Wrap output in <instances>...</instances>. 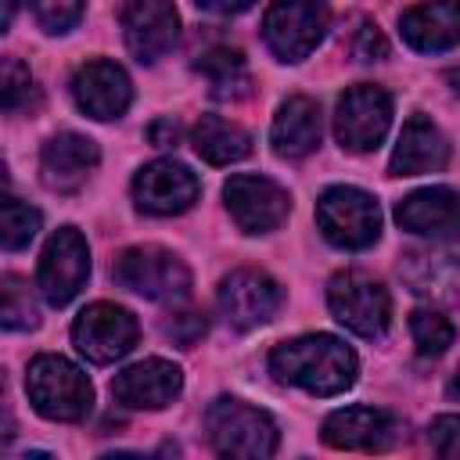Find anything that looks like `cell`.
<instances>
[{
	"label": "cell",
	"instance_id": "1",
	"mask_svg": "<svg viewBox=\"0 0 460 460\" xmlns=\"http://www.w3.org/2000/svg\"><path fill=\"white\" fill-rule=\"evenodd\" d=\"M270 370L309 395H338L356 381V352L334 334H302L270 352Z\"/></svg>",
	"mask_w": 460,
	"mask_h": 460
},
{
	"label": "cell",
	"instance_id": "2",
	"mask_svg": "<svg viewBox=\"0 0 460 460\" xmlns=\"http://www.w3.org/2000/svg\"><path fill=\"white\" fill-rule=\"evenodd\" d=\"M25 392L47 420H83L93 406L90 377L65 356H36L25 374Z\"/></svg>",
	"mask_w": 460,
	"mask_h": 460
},
{
	"label": "cell",
	"instance_id": "3",
	"mask_svg": "<svg viewBox=\"0 0 460 460\" xmlns=\"http://www.w3.org/2000/svg\"><path fill=\"white\" fill-rule=\"evenodd\" d=\"M205 428L208 442L223 456H244V460H262L277 453V424L270 413L259 406H248L244 399L219 395L205 410Z\"/></svg>",
	"mask_w": 460,
	"mask_h": 460
},
{
	"label": "cell",
	"instance_id": "4",
	"mask_svg": "<svg viewBox=\"0 0 460 460\" xmlns=\"http://www.w3.org/2000/svg\"><path fill=\"white\" fill-rule=\"evenodd\" d=\"M111 277L155 302H183L190 295V270L183 266V259H176L172 252L158 248V244H137L126 248L115 266Z\"/></svg>",
	"mask_w": 460,
	"mask_h": 460
},
{
	"label": "cell",
	"instance_id": "5",
	"mask_svg": "<svg viewBox=\"0 0 460 460\" xmlns=\"http://www.w3.org/2000/svg\"><path fill=\"white\" fill-rule=\"evenodd\" d=\"M316 223L323 237L338 248L359 252L370 248L381 234V208L359 187H331L316 201Z\"/></svg>",
	"mask_w": 460,
	"mask_h": 460
},
{
	"label": "cell",
	"instance_id": "6",
	"mask_svg": "<svg viewBox=\"0 0 460 460\" xmlns=\"http://www.w3.org/2000/svg\"><path fill=\"white\" fill-rule=\"evenodd\" d=\"M327 305L338 323H345L352 334H363V338H381L392 316V298L385 284L363 270L334 273L327 284Z\"/></svg>",
	"mask_w": 460,
	"mask_h": 460
},
{
	"label": "cell",
	"instance_id": "7",
	"mask_svg": "<svg viewBox=\"0 0 460 460\" xmlns=\"http://www.w3.org/2000/svg\"><path fill=\"white\" fill-rule=\"evenodd\" d=\"M327 32V7L320 0H273L262 18L266 47L280 61H302Z\"/></svg>",
	"mask_w": 460,
	"mask_h": 460
},
{
	"label": "cell",
	"instance_id": "8",
	"mask_svg": "<svg viewBox=\"0 0 460 460\" xmlns=\"http://www.w3.org/2000/svg\"><path fill=\"white\" fill-rule=\"evenodd\" d=\"M392 126V97L385 86L359 83L341 93L334 115V137L345 151H370L385 140Z\"/></svg>",
	"mask_w": 460,
	"mask_h": 460
},
{
	"label": "cell",
	"instance_id": "9",
	"mask_svg": "<svg viewBox=\"0 0 460 460\" xmlns=\"http://www.w3.org/2000/svg\"><path fill=\"white\" fill-rule=\"evenodd\" d=\"M86 277H90V248H86V241L75 226H61L47 241V248L40 255V266H36L40 295L50 305H68L83 291Z\"/></svg>",
	"mask_w": 460,
	"mask_h": 460
},
{
	"label": "cell",
	"instance_id": "10",
	"mask_svg": "<svg viewBox=\"0 0 460 460\" xmlns=\"http://www.w3.org/2000/svg\"><path fill=\"white\" fill-rule=\"evenodd\" d=\"M137 320L129 309L115 302H93L86 305L72 323V341L90 363H115L137 345Z\"/></svg>",
	"mask_w": 460,
	"mask_h": 460
},
{
	"label": "cell",
	"instance_id": "11",
	"mask_svg": "<svg viewBox=\"0 0 460 460\" xmlns=\"http://www.w3.org/2000/svg\"><path fill=\"white\" fill-rule=\"evenodd\" d=\"M226 198V212L234 216V223L244 234H270L277 230L288 212H291V198L280 183H273L270 176H252V172H237L226 180L223 187Z\"/></svg>",
	"mask_w": 460,
	"mask_h": 460
},
{
	"label": "cell",
	"instance_id": "12",
	"mask_svg": "<svg viewBox=\"0 0 460 460\" xmlns=\"http://www.w3.org/2000/svg\"><path fill=\"white\" fill-rule=\"evenodd\" d=\"M280 302H284L280 284L262 270H234L219 284V309H223L226 323H234L237 331L270 323L277 316Z\"/></svg>",
	"mask_w": 460,
	"mask_h": 460
},
{
	"label": "cell",
	"instance_id": "13",
	"mask_svg": "<svg viewBox=\"0 0 460 460\" xmlns=\"http://www.w3.org/2000/svg\"><path fill=\"white\" fill-rule=\"evenodd\" d=\"M402 438V424L377 406H345L323 420V442L334 449L385 453Z\"/></svg>",
	"mask_w": 460,
	"mask_h": 460
},
{
	"label": "cell",
	"instance_id": "14",
	"mask_svg": "<svg viewBox=\"0 0 460 460\" xmlns=\"http://www.w3.org/2000/svg\"><path fill=\"white\" fill-rule=\"evenodd\" d=\"M180 36V18L172 0H126L122 7V40L129 54L144 65L172 50Z\"/></svg>",
	"mask_w": 460,
	"mask_h": 460
},
{
	"label": "cell",
	"instance_id": "15",
	"mask_svg": "<svg viewBox=\"0 0 460 460\" xmlns=\"http://www.w3.org/2000/svg\"><path fill=\"white\" fill-rule=\"evenodd\" d=\"M133 201L151 216H176L198 201V176L172 158L147 162L133 180Z\"/></svg>",
	"mask_w": 460,
	"mask_h": 460
},
{
	"label": "cell",
	"instance_id": "16",
	"mask_svg": "<svg viewBox=\"0 0 460 460\" xmlns=\"http://www.w3.org/2000/svg\"><path fill=\"white\" fill-rule=\"evenodd\" d=\"M72 97L75 104L90 115V119H119L129 101H133V90H129V75L115 65V61H86L75 75H72Z\"/></svg>",
	"mask_w": 460,
	"mask_h": 460
},
{
	"label": "cell",
	"instance_id": "17",
	"mask_svg": "<svg viewBox=\"0 0 460 460\" xmlns=\"http://www.w3.org/2000/svg\"><path fill=\"white\" fill-rule=\"evenodd\" d=\"M101 151L90 137L83 133H58L43 144L40 151V176L50 190L58 194H72L86 183V176L97 169Z\"/></svg>",
	"mask_w": 460,
	"mask_h": 460
},
{
	"label": "cell",
	"instance_id": "18",
	"mask_svg": "<svg viewBox=\"0 0 460 460\" xmlns=\"http://www.w3.org/2000/svg\"><path fill=\"white\" fill-rule=\"evenodd\" d=\"M180 388H183L180 367L169 363V359H158V356L126 367L111 381V395L122 406H133V410H162L180 395Z\"/></svg>",
	"mask_w": 460,
	"mask_h": 460
},
{
	"label": "cell",
	"instance_id": "19",
	"mask_svg": "<svg viewBox=\"0 0 460 460\" xmlns=\"http://www.w3.org/2000/svg\"><path fill=\"white\" fill-rule=\"evenodd\" d=\"M402 40L420 54H438L460 43V0H424L402 11Z\"/></svg>",
	"mask_w": 460,
	"mask_h": 460
},
{
	"label": "cell",
	"instance_id": "20",
	"mask_svg": "<svg viewBox=\"0 0 460 460\" xmlns=\"http://www.w3.org/2000/svg\"><path fill=\"white\" fill-rule=\"evenodd\" d=\"M395 219L402 230L424 234V237L460 234V190H449V187L413 190L395 205Z\"/></svg>",
	"mask_w": 460,
	"mask_h": 460
},
{
	"label": "cell",
	"instance_id": "21",
	"mask_svg": "<svg viewBox=\"0 0 460 460\" xmlns=\"http://www.w3.org/2000/svg\"><path fill=\"white\" fill-rule=\"evenodd\" d=\"M449 162V144L446 137L438 133V126L424 115H410L402 133H399V144L392 151V176H420V172H438L442 165Z\"/></svg>",
	"mask_w": 460,
	"mask_h": 460
},
{
	"label": "cell",
	"instance_id": "22",
	"mask_svg": "<svg viewBox=\"0 0 460 460\" xmlns=\"http://www.w3.org/2000/svg\"><path fill=\"white\" fill-rule=\"evenodd\" d=\"M320 133H323V122H320V104L313 97H288L280 108H277V119H273V129H270V140H273V151L280 158H302L309 155L316 144H320Z\"/></svg>",
	"mask_w": 460,
	"mask_h": 460
},
{
	"label": "cell",
	"instance_id": "23",
	"mask_svg": "<svg viewBox=\"0 0 460 460\" xmlns=\"http://www.w3.org/2000/svg\"><path fill=\"white\" fill-rule=\"evenodd\" d=\"M402 273L413 284V291L431 295V298H446V302H460V255L413 252V255H406Z\"/></svg>",
	"mask_w": 460,
	"mask_h": 460
},
{
	"label": "cell",
	"instance_id": "24",
	"mask_svg": "<svg viewBox=\"0 0 460 460\" xmlns=\"http://www.w3.org/2000/svg\"><path fill=\"white\" fill-rule=\"evenodd\" d=\"M190 140H194V151L208 165H230V162H241L252 151V137L223 115H201L190 129Z\"/></svg>",
	"mask_w": 460,
	"mask_h": 460
},
{
	"label": "cell",
	"instance_id": "25",
	"mask_svg": "<svg viewBox=\"0 0 460 460\" xmlns=\"http://www.w3.org/2000/svg\"><path fill=\"white\" fill-rule=\"evenodd\" d=\"M198 72L208 83V93L216 101H244L252 93V72L237 47H212L201 54Z\"/></svg>",
	"mask_w": 460,
	"mask_h": 460
},
{
	"label": "cell",
	"instance_id": "26",
	"mask_svg": "<svg viewBox=\"0 0 460 460\" xmlns=\"http://www.w3.org/2000/svg\"><path fill=\"white\" fill-rule=\"evenodd\" d=\"M36 230H40V212L7 194L4 205H0V241H4V248L7 252L25 248L36 237Z\"/></svg>",
	"mask_w": 460,
	"mask_h": 460
},
{
	"label": "cell",
	"instance_id": "27",
	"mask_svg": "<svg viewBox=\"0 0 460 460\" xmlns=\"http://www.w3.org/2000/svg\"><path fill=\"white\" fill-rule=\"evenodd\" d=\"M410 334H413V345L420 356H442L449 345H453V323L435 313V309H417L410 316Z\"/></svg>",
	"mask_w": 460,
	"mask_h": 460
},
{
	"label": "cell",
	"instance_id": "28",
	"mask_svg": "<svg viewBox=\"0 0 460 460\" xmlns=\"http://www.w3.org/2000/svg\"><path fill=\"white\" fill-rule=\"evenodd\" d=\"M0 316H4V327L7 331H32L40 323V313H36V302H32L25 280L4 277V305H0Z\"/></svg>",
	"mask_w": 460,
	"mask_h": 460
},
{
	"label": "cell",
	"instance_id": "29",
	"mask_svg": "<svg viewBox=\"0 0 460 460\" xmlns=\"http://www.w3.org/2000/svg\"><path fill=\"white\" fill-rule=\"evenodd\" d=\"M341 43H345V50L356 58V61H381L385 54H388V43H385V36H381V29L370 22V18H363V14H352L349 18V29H345V36H341Z\"/></svg>",
	"mask_w": 460,
	"mask_h": 460
},
{
	"label": "cell",
	"instance_id": "30",
	"mask_svg": "<svg viewBox=\"0 0 460 460\" xmlns=\"http://www.w3.org/2000/svg\"><path fill=\"white\" fill-rule=\"evenodd\" d=\"M0 101H4V108L11 115L22 111V108H29V101H36L32 72L18 58H4V68H0Z\"/></svg>",
	"mask_w": 460,
	"mask_h": 460
},
{
	"label": "cell",
	"instance_id": "31",
	"mask_svg": "<svg viewBox=\"0 0 460 460\" xmlns=\"http://www.w3.org/2000/svg\"><path fill=\"white\" fill-rule=\"evenodd\" d=\"M83 4H86V0H25L29 14H32L36 25L47 29V32H65V29H72V25L79 22V14H83Z\"/></svg>",
	"mask_w": 460,
	"mask_h": 460
},
{
	"label": "cell",
	"instance_id": "32",
	"mask_svg": "<svg viewBox=\"0 0 460 460\" xmlns=\"http://www.w3.org/2000/svg\"><path fill=\"white\" fill-rule=\"evenodd\" d=\"M428 442L438 456H449V460H460V413H442L431 420L428 428Z\"/></svg>",
	"mask_w": 460,
	"mask_h": 460
},
{
	"label": "cell",
	"instance_id": "33",
	"mask_svg": "<svg viewBox=\"0 0 460 460\" xmlns=\"http://www.w3.org/2000/svg\"><path fill=\"white\" fill-rule=\"evenodd\" d=\"M172 320H165V334L176 345H194L205 334V316L201 313H169Z\"/></svg>",
	"mask_w": 460,
	"mask_h": 460
},
{
	"label": "cell",
	"instance_id": "34",
	"mask_svg": "<svg viewBox=\"0 0 460 460\" xmlns=\"http://www.w3.org/2000/svg\"><path fill=\"white\" fill-rule=\"evenodd\" d=\"M147 140H151L155 147H176V140H180V126H176L172 119H155V122L147 126Z\"/></svg>",
	"mask_w": 460,
	"mask_h": 460
},
{
	"label": "cell",
	"instance_id": "35",
	"mask_svg": "<svg viewBox=\"0 0 460 460\" xmlns=\"http://www.w3.org/2000/svg\"><path fill=\"white\" fill-rule=\"evenodd\" d=\"M198 7H205V11H212V14H241V11H248L255 0H194Z\"/></svg>",
	"mask_w": 460,
	"mask_h": 460
},
{
	"label": "cell",
	"instance_id": "36",
	"mask_svg": "<svg viewBox=\"0 0 460 460\" xmlns=\"http://www.w3.org/2000/svg\"><path fill=\"white\" fill-rule=\"evenodd\" d=\"M446 83H449V90H453V93H460V65L446 72Z\"/></svg>",
	"mask_w": 460,
	"mask_h": 460
},
{
	"label": "cell",
	"instance_id": "37",
	"mask_svg": "<svg viewBox=\"0 0 460 460\" xmlns=\"http://www.w3.org/2000/svg\"><path fill=\"white\" fill-rule=\"evenodd\" d=\"M449 388H453V395L460 399V367H456V377H453V385H449Z\"/></svg>",
	"mask_w": 460,
	"mask_h": 460
}]
</instances>
